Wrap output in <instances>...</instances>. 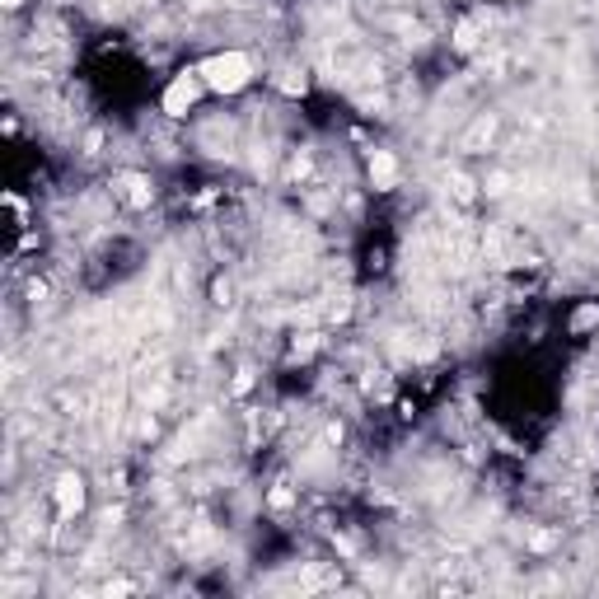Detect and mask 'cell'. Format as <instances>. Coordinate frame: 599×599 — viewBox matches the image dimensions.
<instances>
[{
	"label": "cell",
	"instance_id": "cell-2",
	"mask_svg": "<svg viewBox=\"0 0 599 599\" xmlns=\"http://www.w3.org/2000/svg\"><path fill=\"white\" fill-rule=\"evenodd\" d=\"M202 94H207V80L197 75V70H183V75L169 80V90H165V99H159V108H165L169 117H187Z\"/></svg>",
	"mask_w": 599,
	"mask_h": 599
},
{
	"label": "cell",
	"instance_id": "cell-1",
	"mask_svg": "<svg viewBox=\"0 0 599 599\" xmlns=\"http://www.w3.org/2000/svg\"><path fill=\"white\" fill-rule=\"evenodd\" d=\"M197 75L207 80L211 94H239V90H249V80H253V61L244 52H216L197 66Z\"/></svg>",
	"mask_w": 599,
	"mask_h": 599
},
{
	"label": "cell",
	"instance_id": "cell-3",
	"mask_svg": "<svg viewBox=\"0 0 599 599\" xmlns=\"http://www.w3.org/2000/svg\"><path fill=\"white\" fill-rule=\"evenodd\" d=\"M57 510L66 515V520H70V515L80 510V506H85V477H80V473H66L61 477V483H57Z\"/></svg>",
	"mask_w": 599,
	"mask_h": 599
},
{
	"label": "cell",
	"instance_id": "cell-5",
	"mask_svg": "<svg viewBox=\"0 0 599 599\" xmlns=\"http://www.w3.org/2000/svg\"><path fill=\"white\" fill-rule=\"evenodd\" d=\"M594 324H599V300H590V305H581V309H576L572 333H585V328H594Z\"/></svg>",
	"mask_w": 599,
	"mask_h": 599
},
{
	"label": "cell",
	"instance_id": "cell-4",
	"mask_svg": "<svg viewBox=\"0 0 599 599\" xmlns=\"http://www.w3.org/2000/svg\"><path fill=\"white\" fill-rule=\"evenodd\" d=\"M370 183H375L380 192H393V187H398V159H393L389 150H375V155H370Z\"/></svg>",
	"mask_w": 599,
	"mask_h": 599
}]
</instances>
